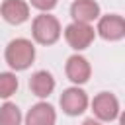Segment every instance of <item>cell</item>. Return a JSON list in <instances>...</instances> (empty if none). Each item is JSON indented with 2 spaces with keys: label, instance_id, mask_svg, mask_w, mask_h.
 <instances>
[{
  "label": "cell",
  "instance_id": "cell-1",
  "mask_svg": "<svg viewBox=\"0 0 125 125\" xmlns=\"http://www.w3.org/2000/svg\"><path fill=\"white\" fill-rule=\"evenodd\" d=\"M35 59V47L27 39H14L6 47V62L14 70H25Z\"/></svg>",
  "mask_w": 125,
  "mask_h": 125
},
{
  "label": "cell",
  "instance_id": "cell-2",
  "mask_svg": "<svg viewBox=\"0 0 125 125\" xmlns=\"http://www.w3.org/2000/svg\"><path fill=\"white\" fill-rule=\"evenodd\" d=\"M33 37L37 43L41 45H51L55 43L59 37H61V23L55 16H49V14H41L33 20Z\"/></svg>",
  "mask_w": 125,
  "mask_h": 125
},
{
  "label": "cell",
  "instance_id": "cell-3",
  "mask_svg": "<svg viewBox=\"0 0 125 125\" xmlns=\"http://www.w3.org/2000/svg\"><path fill=\"white\" fill-rule=\"evenodd\" d=\"M64 39H66V43L72 49L82 51V49H86L94 41V27L90 23H78V21H74V23L66 25Z\"/></svg>",
  "mask_w": 125,
  "mask_h": 125
},
{
  "label": "cell",
  "instance_id": "cell-4",
  "mask_svg": "<svg viewBox=\"0 0 125 125\" xmlns=\"http://www.w3.org/2000/svg\"><path fill=\"white\" fill-rule=\"evenodd\" d=\"M92 109H94V113H96L98 119H102V121H113L117 117V113H119V102H117V98L113 94L102 92V94H98L94 98Z\"/></svg>",
  "mask_w": 125,
  "mask_h": 125
},
{
  "label": "cell",
  "instance_id": "cell-5",
  "mask_svg": "<svg viewBox=\"0 0 125 125\" xmlns=\"http://www.w3.org/2000/svg\"><path fill=\"white\" fill-rule=\"evenodd\" d=\"M88 105V96L80 88H66L61 96V107L68 115H80Z\"/></svg>",
  "mask_w": 125,
  "mask_h": 125
},
{
  "label": "cell",
  "instance_id": "cell-6",
  "mask_svg": "<svg viewBox=\"0 0 125 125\" xmlns=\"http://www.w3.org/2000/svg\"><path fill=\"white\" fill-rule=\"evenodd\" d=\"M98 31L104 39H109V41H117L125 35V21L121 16H104L100 18V23H98Z\"/></svg>",
  "mask_w": 125,
  "mask_h": 125
},
{
  "label": "cell",
  "instance_id": "cell-7",
  "mask_svg": "<svg viewBox=\"0 0 125 125\" xmlns=\"http://www.w3.org/2000/svg\"><path fill=\"white\" fill-rule=\"evenodd\" d=\"M0 14L8 23H23L29 18V6L23 0H4L0 6Z\"/></svg>",
  "mask_w": 125,
  "mask_h": 125
},
{
  "label": "cell",
  "instance_id": "cell-8",
  "mask_svg": "<svg viewBox=\"0 0 125 125\" xmlns=\"http://www.w3.org/2000/svg\"><path fill=\"white\" fill-rule=\"evenodd\" d=\"M70 14H72L74 21L90 23L100 18V6L94 0H74V4L70 6Z\"/></svg>",
  "mask_w": 125,
  "mask_h": 125
},
{
  "label": "cell",
  "instance_id": "cell-9",
  "mask_svg": "<svg viewBox=\"0 0 125 125\" xmlns=\"http://www.w3.org/2000/svg\"><path fill=\"white\" fill-rule=\"evenodd\" d=\"M55 119H57V113L55 109L45 104V102H39L35 104L27 115H25V125H55Z\"/></svg>",
  "mask_w": 125,
  "mask_h": 125
},
{
  "label": "cell",
  "instance_id": "cell-10",
  "mask_svg": "<svg viewBox=\"0 0 125 125\" xmlns=\"http://www.w3.org/2000/svg\"><path fill=\"white\" fill-rule=\"evenodd\" d=\"M66 76L74 82V84H84L90 78V64L84 57L80 55H72L66 61Z\"/></svg>",
  "mask_w": 125,
  "mask_h": 125
},
{
  "label": "cell",
  "instance_id": "cell-11",
  "mask_svg": "<svg viewBox=\"0 0 125 125\" xmlns=\"http://www.w3.org/2000/svg\"><path fill=\"white\" fill-rule=\"evenodd\" d=\"M29 88H31V92H33L35 96L47 98V96L53 92V88H55V78H53L47 70H39V72H35V74L29 78Z\"/></svg>",
  "mask_w": 125,
  "mask_h": 125
},
{
  "label": "cell",
  "instance_id": "cell-12",
  "mask_svg": "<svg viewBox=\"0 0 125 125\" xmlns=\"http://www.w3.org/2000/svg\"><path fill=\"white\" fill-rule=\"evenodd\" d=\"M20 121H21V113L16 104L8 102L0 107V125H20Z\"/></svg>",
  "mask_w": 125,
  "mask_h": 125
},
{
  "label": "cell",
  "instance_id": "cell-13",
  "mask_svg": "<svg viewBox=\"0 0 125 125\" xmlns=\"http://www.w3.org/2000/svg\"><path fill=\"white\" fill-rule=\"evenodd\" d=\"M18 90V78L12 72H0V98H10Z\"/></svg>",
  "mask_w": 125,
  "mask_h": 125
},
{
  "label": "cell",
  "instance_id": "cell-14",
  "mask_svg": "<svg viewBox=\"0 0 125 125\" xmlns=\"http://www.w3.org/2000/svg\"><path fill=\"white\" fill-rule=\"evenodd\" d=\"M31 6H35L37 10H43V12H49L57 6V0H31Z\"/></svg>",
  "mask_w": 125,
  "mask_h": 125
},
{
  "label": "cell",
  "instance_id": "cell-15",
  "mask_svg": "<svg viewBox=\"0 0 125 125\" xmlns=\"http://www.w3.org/2000/svg\"><path fill=\"white\" fill-rule=\"evenodd\" d=\"M82 125H102V123H100V121H96V119H86Z\"/></svg>",
  "mask_w": 125,
  "mask_h": 125
}]
</instances>
